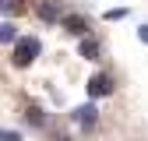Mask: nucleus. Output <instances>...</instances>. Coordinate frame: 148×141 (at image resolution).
Instances as JSON below:
<instances>
[{
	"label": "nucleus",
	"mask_w": 148,
	"mask_h": 141,
	"mask_svg": "<svg viewBox=\"0 0 148 141\" xmlns=\"http://www.w3.org/2000/svg\"><path fill=\"white\" fill-rule=\"evenodd\" d=\"M42 53V42L35 39V35H21V39L14 42V53H11V60H14V67H28L35 57Z\"/></svg>",
	"instance_id": "obj_1"
},
{
	"label": "nucleus",
	"mask_w": 148,
	"mask_h": 141,
	"mask_svg": "<svg viewBox=\"0 0 148 141\" xmlns=\"http://www.w3.org/2000/svg\"><path fill=\"white\" fill-rule=\"evenodd\" d=\"M85 92H88V99H109V95L116 92V85H113L109 74H92L88 85H85Z\"/></svg>",
	"instance_id": "obj_2"
},
{
	"label": "nucleus",
	"mask_w": 148,
	"mask_h": 141,
	"mask_svg": "<svg viewBox=\"0 0 148 141\" xmlns=\"http://www.w3.org/2000/svg\"><path fill=\"white\" fill-rule=\"evenodd\" d=\"M71 120L78 123L81 131H92V127L99 123V110H95V102H85V106H78V110L71 113Z\"/></svg>",
	"instance_id": "obj_3"
},
{
	"label": "nucleus",
	"mask_w": 148,
	"mask_h": 141,
	"mask_svg": "<svg viewBox=\"0 0 148 141\" xmlns=\"http://www.w3.org/2000/svg\"><path fill=\"white\" fill-rule=\"evenodd\" d=\"M35 14H39L42 21H49V25H57V21H64V14H60V7H57V0H42V4L35 7Z\"/></svg>",
	"instance_id": "obj_4"
},
{
	"label": "nucleus",
	"mask_w": 148,
	"mask_h": 141,
	"mask_svg": "<svg viewBox=\"0 0 148 141\" xmlns=\"http://www.w3.org/2000/svg\"><path fill=\"white\" fill-rule=\"evenodd\" d=\"M71 35H88V21H85V18L81 14H64V21H60Z\"/></svg>",
	"instance_id": "obj_5"
},
{
	"label": "nucleus",
	"mask_w": 148,
	"mask_h": 141,
	"mask_svg": "<svg viewBox=\"0 0 148 141\" xmlns=\"http://www.w3.org/2000/svg\"><path fill=\"white\" fill-rule=\"evenodd\" d=\"M99 53H102V42L92 39V35H81V57L85 60H99Z\"/></svg>",
	"instance_id": "obj_6"
},
{
	"label": "nucleus",
	"mask_w": 148,
	"mask_h": 141,
	"mask_svg": "<svg viewBox=\"0 0 148 141\" xmlns=\"http://www.w3.org/2000/svg\"><path fill=\"white\" fill-rule=\"evenodd\" d=\"M25 120L32 123V127H46V113L39 110V106H28V110H25Z\"/></svg>",
	"instance_id": "obj_7"
},
{
	"label": "nucleus",
	"mask_w": 148,
	"mask_h": 141,
	"mask_svg": "<svg viewBox=\"0 0 148 141\" xmlns=\"http://www.w3.org/2000/svg\"><path fill=\"white\" fill-rule=\"evenodd\" d=\"M0 42H11V46L18 42V28H14L11 21H4V25H0Z\"/></svg>",
	"instance_id": "obj_8"
},
{
	"label": "nucleus",
	"mask_w": 148,
	"mask_h": 141,
	"mask_svg": "<svg viewBox=\"0 0 148 141\" xmlns=\"http://www.w3.org/2000/svg\"><path fill=\"white\" fill-rule=\"evenodd\" d=\"M120 18H127V7H113V11H106V21H120Z\"/></svg>",
	"instance_id": "obj_9"
},
{
	"label": "nucleus",
	"mask_w": 148,
	"mask_h": 141,
	"mask_svg": "<svg viewBox=\"0 0 148 141\" xmlns=\"http://www.w3.org/2000/svg\"><path fill=\"white\" fill-rule=\"evenodd\" d=\"M4 11L7 14H18V11H21V0H4Z\"/></svg>",
	"instance_id": "obj_10"
},
{
	"label": "nucleus",
	"mask_w": 148,
	"mask_h": 141,
	"mask_svg": "<svg viewBox=\"0 0 148 141\" xmlns=\"http://www.w3.org/2000/svg\"><path fill=\"white\" fill-rule=\"evenodd\" d=\"M0 141H21V138H18V131H4V134H0Z\"/></svg>",
	"instance_id": "obj_11"
},
{
	"label": "nucleus",
	"mask_w": 148,
	"mask_h": 141,
	"mask_svg": "<svg viewBox=\"0 0 148 141\" xmlns=\"http://www.w3.org/2000/svg\"><path fill=\"white\" fill-rule=\"evenodd\" d=\"M138 39H141V42L148 46V25H141V28H138Z\"/></svg>",
	"instance_id": "obj_12"
}]
</instances>
